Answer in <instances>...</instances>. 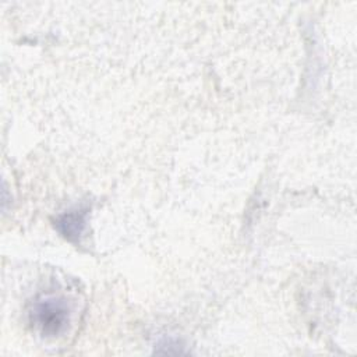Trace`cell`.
<instances>
[{
	"instance_id": "obj_1",
	"label": "cell",
	"mask_w": 357,
	"mask_h": 357,
	"mask_svg": "<svg viewBox=\"0 0 357 357\" xmlns=\"http://www.w3.org/2000/svg\"><path fill=\"white\" fill-rule=\"evenodd\" d=\"M70 318V310L64 298L47 296L38 300L32 308V321L45 336L60 335Z\"/></svg>"
},
{
	"instance_id": "obj_2",
	"label": "cell",
	"mask_w": 357,
	"mask_h": 357,
	"mask_svg": "<svg viewBox=\"0 0 357 357\" xmlns=\"http://www.w3.org/2000/svg\"><path fill=\"white\" fill-rule=\"evenodd\" d=\"M86 213V208H75L73 211L63 213L56 220L57 230L70 241H78L85 229Z\"/></svg>"
}]
</instances>
